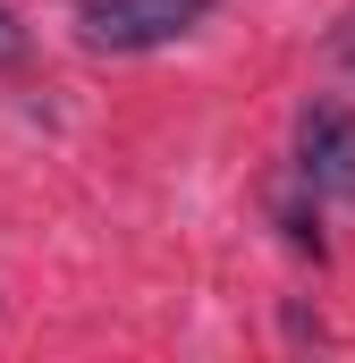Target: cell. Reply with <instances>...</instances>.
Wrapping results in <instances>:
<instances>
[{"mask_svg": "<svg viewBox=\"0 0 355 363\" xmlns=\"http://www.w3.org/2000/svg\"><path fill=\"white\" fill-rule=\"evenodd\" d=\"M26 60V26H17V9L0 0V68H17Z\"/></svg>", "mask_w": 355, "mask_h": 363, "instance_id": "3957f363", "label": "cell"}, {"mask_svg": "<svg viewBox=\"0 0 355 363\" xmlns=\"http://www.w3.org/2000/svg\"><path fill=\"white\" fill-rule=\"evenodd\" d=\"M330 51H339V68H355V9L330 26Z\"/></svg>", "mask_w": 355, "mask_h": 363, "instance_id": "277c9868", "label": "cell"}, {"mask_svg": "<svg viewBox=\"0 0 355 363\" xmlns=\"http://www.w3.org/2000/svg\"><path fill=\"white\" fill-rule=\"evenodd\" d=\"M220 0H77V34L93 51H161L195 34Z\"/></svg>", "mask_w": 355, "mask_h": 363, "instance_id": "6da1fadb", "label": "cell"}, {"mask_svg": "<svg viewBox=\"0 0 355 363\" xmlns=\"http://www.w3.org/2000/svg\"><path fill=\"white\" fill-rule=\"evenodd\" d=\"M296 178L330 203H355V110L339 101H313L296 118Z\"/></svg>", "mask_w": 355, "mask_h": 363, "instance_id": "7a4b0ae2", "label": "cell"}]
</instances>
